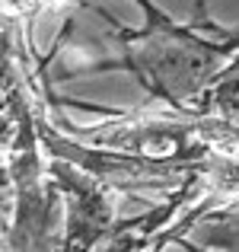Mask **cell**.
I'll return each mask as SVG.
<instances>
[{"mask_svg": "<svg viewBox=\"0 0 239 252\" xmlns=\"http://www.w3.org/2000/svg\"><path fill=\"white\" fill-rule=\"evenodd\" d=\"M96 16L112 26L109 42L115 58L83 61L77 67L51 70V80H70L77 74L128 70L150 99L185 112L230 61L239 55V29H223L208 16L204 0L195 3V19L179 26L153 0H86Z\"/></svg>", "mask_w": 239, "mask_h": 252, "instance_id": "6da1fadb", "label": "cell"}, {"mask_svg": "<svg viewBox=\"0 0 239 252\" xmlns=\"http://www.w3.org/2000/svg\"><path fill=\"white\" fill-rule=\"evenodd\" d=\"M48 172L55 176L64 198V243L61 249H102L112 227L118 223L115 208L109 201V189L102 179L80 169L70 160L51 157Z\"/></svg>", "mask_w": 239, "mask_h": 252, "instance_id": "7a4b0ae2", "label": "cell"}]
</instances>
